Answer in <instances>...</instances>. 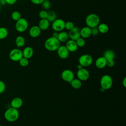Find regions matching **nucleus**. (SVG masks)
Wrapping results in <instances>:
<instances>
[{"label": "nucleus", "instance_id": "15", "mask_svg": "<svg viewBox=\"0 0 126 126\" xmlns=\"http://www.w3.org/2000/svg\"><path fill=\"white\" fill-rule=\"evenodd\" d=\"M107 60L103 57H99L96 59L95 62V66L98 69H102L106 66Z\"/></svg>", "mask_w": 126, "mask_h": 126}, {"label": "nucleus", "instance_id": "17", "mask_svg": "<svg viewBox=\"0 0 126 126\" xmlns=\"http://www.w3.org/2000/svg\"><path fill=\"white\" fill-rule=\"evenodd\" d=\"M80 37L85 39L89 37L91 35V28L86 26L80 29Z\"/></svg>", "mask_w": 126, "mask_h": 126}, {"label": "nucleus", "instance_id": "13", "mask_svg": "<svg viewBox=\"0 0 126 126\" xmlns=\"http://www.w3.org/2000/svg\"><path fill=\"white\" fill-rule=\"evenodd\" d=\"M41 32V30L38 26H33L30 28L29 33L31 37L36 38L39 36Z\"/></svg>", "mask_w": 126, "mask_h": 126}, {"label": "nucleus", "instance_id": "20", "mask_svg": "<svg viewBox=\"0 0 126 126\" xmlns=\"http://www.w3.org/2000/svg\"><path fill=\"white\" fill-rule=\"evenodd\" d=\"M57 39L60 42H66L68 40H69L68 34L66 32H64L63 31L59 32Z\"/></svg>", "mask_w": 126, "mask_h": 126}, {"label": "nucleus", "instance_id": "4", "mask_svg": "<svg viewBox=\"0 0 126 126\" xmlns=\"http://www.w3.org/2000/svg\"><path fill=\"white\" fill-rule=\"evenodd\" d=\"M101 88L104 90L110 89L113 85V79L111 76L108 74L103 75L100 80Z\"/></svg>", "mask_w": 126, "mask_h": 126}, {"label": "nucleus", "instance_id": "37", "mask_svg": "<svg viewBox=\"0 0 126 126\" xmlns=\"http://www.w3.org/2000/svg\"><path fill=\"white\" fill-rule=\"evenodd\" d=\"M6 3L9 5H13L14 4L17 0H4Z\"/></svg>", "mask_w": 126, "mask_h": 126}, {"label": "nucleus", "instance_id": "34", "mask_svg": "<svg viewBox=\"0 0 126 126\" xmlns=\"http://www.w3.org/2000/svg\"><path fill=\"white\" fill-rule=\"evenodd\" d=\"M99 32L97 27L91 28V35L93 36H96L98 34Z\"/></svg>", "mask_w": 126, "mask_h": 126}, {"label": "nucleus", "instance_id": "16", "mask_svg": "<svg viewBox=\"0 0 126 126\" xmlns=\"http://www.w3.org/2000/svg\"><path fill=\"white\" fill-rule=\"evenodd\" d=\"M23 101L21 98L19 97H15L13 98L11 101V106L13 108L18 109L23 105Z\"/></svg>", "mask_w": 126, "mask_h": 126}, {"label": "nucleus", "instance_id": "35", "mask_svg": "<svg viewBox=\"0 0 126 126\" xmlns=\"http://www.w3.org/2000/svg\"><path fill=\"white\" fill-rule=\"evenodd\" d=\"M115 65V62L114 60H107L106 66H108L109 67H112Z\"/></svg>", "mask_w": 126, "mask_h": 126}, {"label": "nucleus", "instance_id": "3", "mask_svg": "<svg viewBox=\"0 0 126 126\" xmlns=\"http://www.w3.org/2000/svg\"><path fill=\"white\" fill-rule=\"evenodd\" d=\"M85 23L86 26L90 28L97 27L100 23L99 17L94 13L90 14L85 19Z\"/></svg>", "mask_w": 126, "mask_h": 126}, {"label": "nucleus", "instance_id": "10", "mask_svg": "<svg viewBox=\"0 0 126 126\" xmlns=\"http://www.w3.org/2000/svg\"><path fill=\"white\" fill-rule=\"evenodd\" d=\"M77 77L81 81H85L87 80L90 77V73L89 71L85 68H82L78 69L76 73Z\"/></svg>", "mask_w": 126, "mask_h": 126}, {"label": "nucleus", "instance_id": "21", "mask_svg": "<svg viewBox=\"0 0 126 126\" xmlns=\"http://www.w3.org/2000/svg\"><path fill=\"white\" fill-rule=\"evenodd\" d=\"M97 28L99 32L101 33H106L109 31V27L108 25L105 23H99Z\"/></svg>", "mask_w": 126, "mask_h": 126}, {"label": "nucleus", "instance_id": "38", "mask_svg": "<svg viewBox=\"0 0 126 126\" xmlns=\"http://www.w3.org/2000/svg\"><path fill=\"white\" fill-rule=\"evenodd\" d=\"M58 34H59V32H53V33H52V36L53 37H55V38H57L58 37Z\"/></svg>", "mask_w": 126, "mask_h": 126}, {"label": "nucleus", "instance_id": "32", "mask_svg": "<svg viewBox=\"0 0 126 126\" xmlns=\"http://www.w3.org/2000/svg\"><path fill=\"white\" fill-rule=\"evenodd\" d=\"M75 27L74 23L71 21H67L65 23V29L70 31Z\"/></svg>", "mask_w": 126, "mask_h": 126}, {"label": "nucleus", "instance_id": "9", "mask_svg": "<svg viewBox=\"0 0 126 126\" xmlns=\"http://www.w3.org/2000/svg\"><path fill=\"white\" fill-rule=\"evenodd\" d=\"M61 77L63 81L70 83L74 78V74L72 70L66 69L62 72Z\"/></svg>", "mask_w": 126, "mask_h": 126}, {"label": "nucleus", "instance_id": "25", "mask_svg": "<svg viewBox=\"0 0 126 126\" xmlns=\"http://www.w3.org/2000/svg\"><path fill=\"white\" fill-rule=\"evenodd\" d=\"M8 34V32L6 28L3 27H0V40L6 38Z\"/></svg>", "mask_w": 126, "mask_h": 126}, {"label": "nucleus", "instance_id": "1", "mask_svg": "<svg viewBox=\"0 0 126 126\" xmlns=\"http://www.w3.org/2000/svg\"><path fill=\"white\" fill-rule=\"evenodd\" d=\"M60 43L57 38L51 36L46 39L44 42V47L47 50L53 52L57 51L61 45Z\"/></svg>", "mask_w": 126, "mask_h": 126}, {"label": "nucleus", "instance_id": "31", "mask_svg": "<svg viewBox=\"0 0 126 126\" xmlns=\"http://www.w3.org/2000/svg\"><path fill=\"white\" fill-rule=\"evenodd\" d=\"M48 16V12L46 10H42L39 12L38 16L40 19H46Z\"/></svg>", "mask_w": 126, "mask_h": 126}, {"label": "nucleus", "instance_id": "42", "mask_svg": "<svg viewBox=\"0 0 126 126\" xmlns=\"http://www.w3.org/2000/svg\"><path fill=\"white\" fill-rule=\"evenodd\" d=\"M2 0H0V2L1 1H2Z\"/></svg>", "mask_w": 126, "mask_h": 126}, {"label": "nucleus", "instance_id": "12", "mask_svg": "<svg viewBox=\"0 0 126 126\" xmlns=\"http://www.w3.org/2000/svg\"><path fill=\"white\" fill-rule=\"evenodd\" d=\"M80 29L78 27L75 26L72 29L69 31V32L68 33L69 38L71 40L76 41L80 37Z\"/></svg>", "mask_w": 126, "mask_h": 126}, {"label": "nucleus", "instance_id": "14", "mask_svg": "<svg viewBox=\"0 0 126 126\" xmlns=\"http://www.w3.org/2000/svg\"><path fill=\"white\" fill-rule=\"evenodd\" d=\"M65 46L69 52H75L76 51H77L78 48L76 43V41L71 39L68 40L66 42V44Z\"/></svg>", "mask_w": 126, "mask_h": 126}, {"label": "nucleus", "instance_id": "8", "mask_svg": "<svg viewBox=\"0 0 126 126\" xmlns=\"http://www.w3.org/2000/svg\"><path fill=\"white\" fill-rule=\"evenodd\" d=\"M9 57L12 61L19 62L23 57L22 51L19 48L13 49L9 52Z\"/></svg>", "mask_w": 126, "mask_h": 126}, {"label": "nucleus", "instance_id": "11", "mask_svg": "<svg viewBox=\"0 0 126 126\" xmlns=\"http://www.w3.org/2000/svg\"><path fill=\"white\" fill-rule=\"evenodd\" d=\"M58 56L62 59L67 58L69 55V52L64 45H60L57 50Z\"/></svg>", "mask_w": 126, "mask_h": 126}, {"label": "nucleus", "instance_id": "39", "mask_svg": "<svg viewBox=\"0 0 126 126\" xmlns=\"http://www.w3.org/2000/svg\"><path fill=\"white\" fill-rule=\"evenodd\" d=\"M123 85L124 86V87H126V78L125 77L124 80H123Z\"/></svg>", "mask_w": 126, "mask_h": 126}, {"label": "nucleus", "instance_id": "23", "mask_svg": "<svg viewBox=\"0 0 126 126\" xmlns=\"http://www.w3.org/2000/svg\"><path fill=\"white\" fill-rule=\"evenodd\" d=\"M70 83L72 87L75 89H79L82 86V81L78 78H74Z\"/></svg>", "mask_w": 126, "mask_h": 126}, {"label": "nucleus", "instance_id": "18", "mask_svg": "<svg viewBox=\"0 0 126 126\" xmlns=\"http://www.w3.org/2000/svg\"><path fill=\"white\" fill-rule=\"evenodd\" d=\"M23 57L28 59L31 58L33 55V50L30 46L26 47L22 51Z\"/></svg>", "mask_w": 126, "mask_h": 126}, {"label": "nucleus", "instance_id": "36", "mask_svg": "<svg viewBox=\"0 0 126 126\" xmlns=\"http://www.w3.org/2000/svg\"><path fill=\"white\" fill-rule=\"evenodd\" d=\"M34 4H41L44 0H30Z\"/></svg>", "mask_w": 126, "mask_h": 126}, {"label": "nucleus", "instance_id": "7", "mask_svg": "<svg viewBox=\"0 0 126 126\" xmlns=\"http://www.w3.org/2000/svg\"><path fill=\"white\" fill-rule=\"evenodd\" d=\"M65 22L62 19H56L52 22V28L54 32H60L65 29Z\"/></svg>", "mask_w": 126, "mask_h": 126}, {"label": "nucleus", "instance_id": "19", "mask_svg": "<svg viewBox=\"0 0 126 126\" xmlns=\"http://www.w3.org/2000/svg\"><path fill=\"white\" fill-rule=\"evenodd\" d=\"M38 26L41 31H45L49 28L50 22L47 19H40L38 22Z\"/></svg>", "mask_w": 126, "mask_h": 126}, {"label": "nucleus", "instance_id": "27", "mask_svg": "<svg viewBox=\"0 0 126 126\" xmlns=\"http://www.w3.org/2000/svg\"><path fill=\"white\" fill-rule=\"evenodd\" d=\"M11 17L13 21L16 22L21 18V14L18 11H14L12 12Z\"/></svg>", "mask_w": 126, "mask_h": 126}, {"label": "nucleus", "instance_id": "41", "mask_svg": "<svg viewBox=\"0 0 126 126\" xmlns=\"http://www.w3.org/2000/svg\"><path fill=\"white\" fill-rule=\"evenodd\" d=\"M0 9H1V5L0 4Z\"/></svg>", "mask_w": 126, "mask_h": 126}, {"label": "nucleus", "instance_id": "6", "mask_svg": "<svg viewBox=\"0 0 126 126\" xmlns=\"http://www.w3.org/2000/svg\"><path fill=\"white\" fill-rule=\"evenodd\" d=\"M78 62L83 67H87L92 64L93 59L92 56L89 54H83L79 58Z\"/></svg>", "mask_w": 126, "mask_h": 126}, {"label": "nucleus", "instance_id": "40", "mask_svg": "<svg viewBox=\"0 0 126 126\" xmlns=\"http://www.w3.org/2000/svg\"><path fill=\"white\" fill-rule=\"evenodd\" d=\"M83 67L81 65V64H80L79 63L77 65V68L78 69H78H81V68H82Z\"/></svg>", "mask_w": 126, "mask_h": 126}, {"label": "nucleus", "instance_id": "26", "mask_svg": "<svg viewBox=\"0 0 126 126\" xmlns=\"http://www.w3.org/2000/svg\"><path fill=\"white\" fill-rule=\"evenodd\" d=\"M46 19L49 22H53L57 19L56 13L53 11H50L48 12V16Z\"/></svg>", "mask_w": 126, "mask_h": 126}, {"label": "nucleus", "instance_id": "43", "mask_svg": "<svg viewBox=\"0 0 126 126\" xmlns=\"http://www.w3.org/2000/svg\"><path fill=\"white\" fill-rule=\"evenodd\" d=\"M0 126H1V125L0 124Z\"/></svg>", "mask_w": 126, "mask_h": 126}, {"label": "nucleus", "instance_id": "5", "mask_svg": "<svg viewBox=\"0 0 126 126\" xmlns=\"http://www.w3.org/2000/svg\"><path fill=\"white\" fill-rule=\"evenodd\" d=\"M29 23L28 21L24 18H21L16 22L15 29L19 32H25L28 28Z\"/></svg>", "mask_w": 126, "mask_h": 126}, {"label": "nucleus", "instance_id": "2", "mask_svg": "<svg viewBox=\"0 0 126 126\" xmlns=\"http://www.w3.org/2000/svg\"><path fill=\"white\" fill-rule=\"evenodd\" d=\"M4 117L8 122H15L19 117V112L18 109L12 107L8 108L4 112Z\"/></svg>", "mask_w": 126, "mask_h": 126}, {"label": "nucleus", "instance_id": "24", "mask_svg": "<svg viewBox=\"0 0 126 126\" xmlns=\"http://www.w3.org/2000/svg\"><path fill=\"white\" fill-rule=\"evenodd\" d=\"M103 57L107 60H114L115 57V53L112 50H107L105 51Z\"/></svg>", "mask_w": 126, "mask_h": 126}, {"label": "nucleus", "instance_id": "30", "mask_svg": "<svg viewBox=\"0 0 126 126\" xmlns=\"http://www.w3.org/2000/svg\"><path fill=\"white\" fill-rule=\"evenodd\" d=\"M41 4L44 10L48 9L51 7V2L49 0H44Z\"/></svg>", "mask_w": 126, "mask_h": 126}, {"label": "nucleus", "instance_id": "28", "mask_svg": "<svg viewBox=\"0 0 126 126\" xmlns=\"http://www.w3.org/2000/svg\"><path fill=\"white\" fill-rule=\"evenodd\" d=\"M19 64L21 66L23 67H26L29 65V59L24 58V57H22L19 61Z\"/></svg>", "mask_w": 126, "mask_h": 126}, {"label": "nucleus", "instance_id": "33", "mask_svg": "<svg viewBox=\"0 0 126 126\" xmlns=\"http://www.w3.org/2000/svg\"><path fill=\"white\" fill-rule=\"evenodd\" d=\"M6 89V85L5 83L0 80V94L3 93Z\"/></svg>", "mask_w": 126, "mask_h": 126}, {"label": "nucleus", "instance_id": "22", "mask_svg": "<svg viewBox=\"0 0 126 126\" xmlns=\"http://www.w3.org/2000/svg\"><path fill=\"white\" fill-rule=\"evenodd\" d=\"M25 44V39L22 36H18L15 39V44L18 48L22 47Z\"/></svg>", "mask_w": 126, "mask_h": 126}, {"label": "nucleus", "instance_id": "29", "mask_svg": "<svg viewBox=\"0 0 126 126\" xmlns=\"http://www.w3.org/2000/svg\"><path fill=\"white\" fill-rule=\"evenodd\" d=\"M75 41H76V43L78 47H84L85 45V43H86L85 39L81 37H80Z\"/></svg>", "mask_w": 126, "mask_h": 126}]
</instances>
